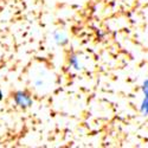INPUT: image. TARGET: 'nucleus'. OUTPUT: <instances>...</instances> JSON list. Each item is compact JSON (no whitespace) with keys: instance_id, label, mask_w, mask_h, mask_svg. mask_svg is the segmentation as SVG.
Instances as JSON below:
<instances>
[{"instance_id":"423d86ee","label":"nucleus","mask_w":148,"mask_h":148,"mask_svg":"<svg viewBox=\"0 0 148 148\" xmlns=\"http://www.w3.org/2000/svg\"><path fill=\"white\" fill-rule=\"evenodd\" d=\"M4 98V94H3V91H1V89H0V101H1Z\"/></svg>"},{"instance_id":"7ed1b4c3","label":"nucleus","mask_w":148,"mask_h":148,"mask_svg":"<svg viewBox=\"0 0 148 148\" xmlns=\"http://www.w3.org/2000/svg\"><path fill=\"white\" fill-rule=\"evenodd\" d=\"M69 65H70V68H72L73 70H76V71L82 70V64H81V60H79L78 56H76V55H72V56H70V58H69Z\"/></svg>"},{"instance_id":"f03ea898","label":"nucleus","mask_w":148,"mask_h":148,"mask_svg":"<svg viewBox=\"0 0 148 148\" xmlns=\"http://www.w3.org/2000/svg\"><path fill=\"white\" fill-rule=\"evenodd\" d=\"M52 37H53V42H55L57 45H59V46H64V45H66L68 42H69L68 36H66L63 31H55L53 34H52Z\"/></svg>"},{"instance_id":"20e7f679","label":"nucleus","mask_w":148,"mask_h":148,"mask_svg":"<svg viewBox=\"0 0 148 148\" xmlns=\"http://www.w3.org/2000/svg\"><path fill=\"white\" fill-rule=\"evenodd\" d=\"M140 113L143 116H148V96H143L140 106Z\"/></svg>"},{"instance_id":"f257e3e1","label":"nucleus","mask_w":148,"mask_h":148,"mask_svg":"<svg viewBox=\"0 0 148 148\" xmlns=\"http://www.w3.org/2000/svg\"><path fill=\"white\" fill-rule=\"evenodd\" d=\"M13 101L16 106H18L21 109L30 108L33 104V100L31 98V96L25 91H17L13 96Z\"/></svg>"},{"instance_id":"39448f33","label":"nucleus","mask_w":148,"mask_h":148,"mask_svg":"<svg viewBox=\"0 0 148 148\" xmlns=\"http://www.w3.org/2000/svg\"><path fill=\"white\" fill-rule=\"evenodd\" d=\"M141 89H142L143 96H148V79L143 81V83H142V85H141Z\"/></svg>"}]
</instances>
